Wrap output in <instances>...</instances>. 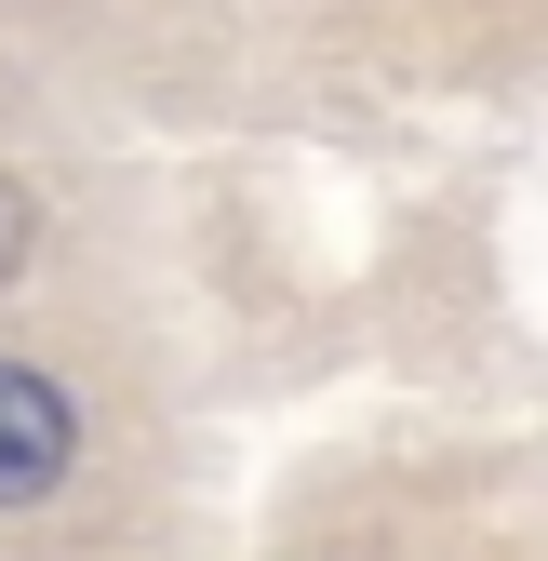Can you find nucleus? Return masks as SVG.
Returning a JSON list of instances; mask_svg holds the SVG:
<instances>
[{
	"mask_svg": "<svg viewBox=\"0 0 548 561\" xmlns=\"http://www.w3.org/2000/svg\"><path fill=\"white\" fill-rule=\"evenodd\" d=\"M27 241H41V215H27V187H14V174H0V280H14V267H27Z\"/></svg>",
	"mask_w": 548,
	"mask_h": 561,
	"instance_id": "nucleus-2",
	"label": "nucleus"
},
{
	"mask_svg": "<svg viewBox=\"0 0 548 561\" xmlns=\"http://www.w3.org/2000/svg\"><path fill=\"white\" fill-rule=\"evenodd\" d=\"M67 455H81V414H67V388H54V375H27V362H0V508L54 495Z\"/></svg>",
	"mask_w": 548,
	"mask_h": 561,
	"instance_id": "nucleus-1",
	"label": "nucleus"
}]
</instances>
